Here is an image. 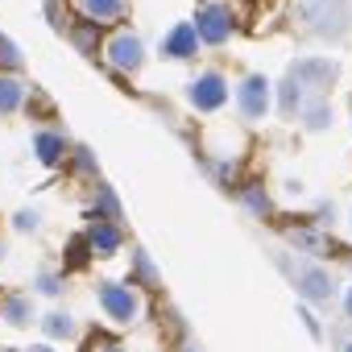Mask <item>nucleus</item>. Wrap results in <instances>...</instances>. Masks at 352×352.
I'll use <instances>...</instances> for the list:
<instances>
[{
	"label": "nucleus",
	"instance_id": "obj_22",
	"mask_svg": "<svg viewBox=\"0 0 352 352\" xmlns=\"http://www.w3.org/2000/svg\"><path fill=\"white\" fill-rule=\"evenodd\" d=\"M0 71H13V75L25 71V50H21L9 34H0Z\"/></svg>",
	"mask_w": 352,
	"mask_h": 352
},
{
	"label": "nucleus",
	"instance_id": "obj_8",
	"mask_svg": "<svg viewBox=\"0 0 352 352\" xmlns=\"http://www.w3.org/2000/svg\"><path fill=\"white\" fill-rule=\"evenodd\" d=\"M290 79L298 83L302 96H327V87L340 79V67L331 58H298L290 67Z\"/></svg>",
	"mask_w": 352,
	"mask_h": 352
},
{
	"label": "nucleus",
	"instance_id": "obj_7",
	"mask_svg": "<svg viewBox=\"0 0 352 352\" xmlns=\"http://www.w3.org/2000/svg\"><path fill=\"white\" fill-rule=\"evenodd\" d=\"M71 137L58 129V124H38L34 137H30V149H34V162L46 166V170H58L67 157H71Z\"/></svg>",
	"mask_w": 352,
	"mask_h": 352
},
{
	"label": "nucleus",
	"instance_id": "obj_26",
	"mask_svg": "<svg viewBox=\"0 0 352 352\" xmlns=\"http://www.w3.org/2000/svg\"><path fill=\"white\" fill-rule=\"evenodd\" d=\"M71 153H75V166H79L83 174H96V157H91L87 145H71Z\"/></svg>",
	"mask_w": 352,
	"mask_h": 352
},
{
	"label": "nucleus",
	"instance_id": "obj_28",
	"mask_svg": "<svg viewBox=\"0 0 352 352\" xmlns=\"http://www.w3.org/2000/svg\"><path fill=\"white\" fill-rule=\"evenodd\" d=\"M25 352H58V344H50V340H42V344H30Z\"/></svg>",
	"mask_w": 352,
	"mask_h": 352
},
{
	"label": "nucleus",
	"instance_id": "obj_21",
	"mask_svg": "<svg viewBox=\"0 0 352 352\" xmlns=\"http://www.w3.org/2000/svg\"><path fill=\"white\" fill-rule=\"evenodd\" d=\"M236 199H241V208H245V212H253V216H270V212H274L270 191H265V187H257V183L241 187V191H236Z\"/></svg>",
	"mask_w": 352,
	"mask_h": 352
},
{
	"label": "nucleus",
	"instance_id": "obj_14",
	"mask_svg": "<svg viewBox=\"0 0 352 352\" xmlns=\"http://www.w3.org/2000/svg\"><path fill=\"white\" fill-rule=\"evenodd\" d=\"M38 331H42L50 344H71V340H79V315L54 307V311L38 315Z\"/></svg>",
	"mask_w": 352,
	"mask_h": 352
},
{
	"label": "nucleus",
	"instance_id": "obj_17",
	"mask_svg": "<svg viewBox=\"0 0 352 352\" xmlns=\"http://www.w3.org/2000/svg\"><path fill=\"white\" fill-rule=\"evenodd\" d=\"M91 220H124V208H120V199H116V191L108 187V183H100L96 191H91Z\"/></svg>",
	"mask_w": 352,
	"mask_h": 352
},
{
	"label": "nucleus",
	"instance_id": "obj_24",
	"mask_svg": "<svg viewBox=\"0 0 352 352\" xmlns=\"http://www.w3.org/2000/svg\"><path fill=\"white\" fill-rule=\"evenodd\" d=\"M286 241H290L294 249H302V253H319V249H323V236H319V232H311V228H302V232H298V228H290V232H286Z\"/></svg>",
	"mask_w": 352,
	"mask_h": 352
},
{
	"label": "nucleus",
	"instance_id": "obj_10",
	"mask_svg": "<svg viewBox=\"0 0 352 352\" xmlns=\"http://www.w3.org/2000/svg\"><path fill=\"white\" fill-rule=\"evenodd\" d=\"M0 323L5 327H34L38 323V294L30 290H0Z\"/></svg>",
	"mask_w": 352,
	"mask_h": 352
},
{
	"label": "nucleus",
	"instance_id": "obj_20",
	"mask_svg": "<svg viewBox=\"0 0 352 352\" xmlns=\"http://www.w3.org/2000/svg\"><path fill=\"white\" fill-rule=\"evenodd\" d=\"M298 104H302V91H298V83L286 75V79L274 87V108H278L282 116H298Z\"/></svg>",
	"mask_w": 352,
	"mask_h": 352
},
{
	"label": "nucleus",
	"instance_id": "obj_9",
	"mask_svg": "<svg viewBox=\"0 0 352 352\" xmlns=\"http://www.w3.org/2000/svg\"><path fill=\"white\" fill-rule=\"evenodd\" d=\"M75 9L79 21L96 25V30H108V25H120L129 17V0H67Z\"/></svg>",
	"mask_w": 352,
	"mask_h": 352
},
{
	"label": "nucleus",
	"instance_id": "obj_13",
	"mask_svg": "<svg viewBox=\"0 0 352 352\" xmlns=\"http://www.w3.org/2000/svg\"><path fill=\"white\" fill-rule=\"evenodd\" d=\"M294 286H298V294H302L307 302H327L331 290H336V278H331L323 265L307 261L302 270H294Z\"/></svg>",
	"mask_w": 352,
	"mask_h": 352
},
{
	"label": "nucleus",
	"instance_id": "obj_11",
	"mask_svg": "<svg viewBox=\"0 0 352 352\" xmlns=\"http://www.w3.org/2000/svg\"><path fill=\"white\" fill-rule=\"evenodd\" d=\"M83 241H87V249H91V261L96 257H116L120 249H124V228L116 224V220H91L87 228H83Z\"/></svg>",
	"mask_w": 352,
	"mask_h": 352
},
{
	"label": "nucleus",
	"instance_id": "obj_4",
	"mask_svg": "<svg viewBox=\"0 0 352 352\" xmlns=\"http://www.w3.org/2000/svg\"><path fill=\"white\" fill-rule=\"evenodd\" d=\"M191 25L199 34V46H224L236 34V13H232V5H224V0H199Z\"/></svg>",
	"mask_w": 352,
	"mask_h": 352
},
{
	"label": "nucleus",
	"instance_id": "obj_2",
	"mask_svg": "<svg viewBox=\"0 0 352 352\" xmlns=\"http://www.w3.org/2000/svg\"><path fill=\"white\" fill-rule=\"evenodd\" d=\"M100 58L116 75H137L145 67V42H141L137 30H116L100 42Z\"/></svg>",
	"mask_w": 352,
	"mask_h": 352
},
{
	"label": "nucleus",
	"instance_id": "obj_30",
	"mask_svg": "<svg viewBox=\"0 0 352 352\" xmlns=\"http://www.w3.org/2000/svg\"><path fill=\"white\" fill-rule=\"evenodd\" d=\"M344 315H348V319H352V286H348V290H344Z\"/></svg>",
	"mask_w": 352,
	"mask_h": 352
},
{
	"label": "nucleus",
	"instance_id": "obj_29",
	"mask_svg": "<svg viewBox=\"0 0 352 352\" xmlns=\"http://www.w3.org/2000/svg\"><path fill=\"white\" fill-rule=\"evenodd\" d=\"M96 352H129V348H124V344H100Z\"/></svg>",
	"mask_w": 352,
	"mask_h": 352
},
{
	"label": "nucleus",
	"instance_id": "obj_34",
	"mask_svg": "<svg viewBox=\"0 0 352 352\" xmlns=\"http://www.w3.org/2000/svg\"><path fill=\"white\" fill-rule=\"evenodd\" d=\"M0 352H13V348H0Z\"/></svg>",
	"mask_w": 352,
	"mask_h": 352
},
{
	"label": "nucleus",
	"instance_id": "obj_32",
	"mask_svg": "<svg viewBox=\"0 0 352 352\" xmlns=\"http://www.w3.org/2000/svg\"><path fill=\"white\" fill-rule=\"evenodd\" d=\"M179 352H199V348H195V344H183V348H179Z\"/></svg>",
	"mask_w": 352,
	"mask_h": 352
},
{
	"label": "nucleus",
	"instance_id": "obj_16",
	"mask_svg": "<svg viewBox=\"0 0 352 352\" xmlns=\"http://www.w3.org/2000/svg\"><path fill=\"white\" fill-rule=\"evenodd\" d=\"M298 120H302L311 133H323V129L331 124V104H327V96H302Z\"/></svg>",
	"mask_w": 352,
	"mask_h": 352
},
{
	"label": "nucleus",
	"instance_id": "obj_12",
	"mask_svg": "<svg viewBox=\"0 0 352 352\" xmlns=\"http://www.w3.org/2000/svg\"><path fill=\"white\" fill-rule=\"evenodd\" d=\"M199 54V34L191 21H179V25H170L166 38H162V58H174V63H191Z\"/></svg>",
	"mask_w": 352,
	"mask_h": 352
},
{
	"label": "nucleus",
	"instance_id": "obj_1",
	"mask_svg": "<svg viewBox=\"0 0 352 352\" xmlns=\"http://www.w3.org/2000/svg\"><path fill=\"white\" fill-rule=\"evenodd\" d=\"M294 21L315 38H340L352 25V0H294Z\"/></svg>",
	"mask_w": 352,
	"mask_h": 352
},
{
	"label": "nucleus",
	"instance_id": "obj_19",
	"mask_svg": "<svg viewBox=\"0 0 352 352\" xmlns=\"http://www.w3.org/2000/svg\"><path fill=\"white\" fill-rule=\"evenodd\" d=\"M9 224H13V232H17V236H38V232L46 228V212L30 204V208H17V212L9 216Z\"/></svg>",
	"mask_w": 352,
	"mask_h": 352
},
{
	"label": "nucleus",
	"instance_id": "obj_23",
	"mask_svg": "<svg viewBox=\"0 0 352 352\" xmlns=\"http://www.w3.org/2000/svg\"><path fill=\"white\" fill-rule=\"evenodd\" d=\"M133 278H137V290H141V286H157V265L149 261L145 249L133 253Z\"/></svg>",
	"mask_w": 352,
	"mask_h": 352
},
{
	"label": "nucleus",
	"instance_id": "obj_15",
	"mask_svg": "<svg viewBox=\"0 0 352 352\" xmlns=\"http://www.w3.org/2000/svg\"><path fill=\"white\" fill-rule=\"evenodd\" d=\"M25 104H30V83L13 71H0V120L25 112Z\"/></svg>",
	"mask_w": 352,
	"mask_h": 352
},
{
	"label": "nucleus",
	"instance_id": "obj_25",
	"mask_svg": "<svg viewBox=\"0 0 352 352\" xmlns=\"http://www.w3.org/2000/svg\"><path fill=\"white\" fill-rule=\"evenodd\" d=\"M87 261H91V249H87V241L79 232L75 241H67V270H83Z\"/></svg>",
	"mask_w": 352,
	"mask_h": 352
},
{
	"label": "nucleus",
	"instance_id": "obj_33",
	"mask_svg": "<svg viewBox=\"0 0 352 352\" xmlns=\"http://www.w3.org/2000/svg\"><path fill=\"white\" fill-rule=\"evenodd\" d=\"M344 352H352V344H344Z\"/></svg>",
	"mask_w": 352,
	"mask_h": 352
},
{
	"label": "nucleus",
	"instance_id": "obj_3",
	"mask_svg": "<svg viewBox=\"0 0 352 352\" xmlns=\"http://www.w3.org/2000/svg\"><path fill=\"white\" fill-rule=\"evenodd\" d=\"M96 302H100L104 319L116 323V327H133L141 319V290L129 286V282H100L96 286Z\"/></svg>",
	"mask_w": 352,
	"mask_h": 352
},
{
	"label": "nucleus",
	"instance_id": "obj_6",
	"mask_svg": "<svg viewBox=\"0 0 352 352\" xmlns=\"http://www.w3.org/2000/svg\"><path fill=\"white\" fill-rule=\"evenodd\" d=\"M270 108H274V83L265 75H245L236 83V112H241V120L257 124V120L270 116Z\"/></svg>",
	"mask_w": 352,
	"mask_h": 352
},
{
	"label": "nucleus",
	"instance_id": "obj_5",
	"mask_svg": "<svg viewBox=\"0 0 352 352\" xmlns=\"http://www.w3.org/2000/svg\"><path fill=\"white\" fill-rule=\"evenodd\" d=\"M228 100H232V83H228L224 71H216V67L199 71V75L187 83V104H191L199 116H216Z\"/></svg>",
	"mask_w": 352,
	"mask_h": 352
},
{
	"label": "nucleus",
	"instance_id": "obj_31",
	"mask_svg": "<svg viewBox=\"0 0 352 352\" xmlns=\"http://www.w3.org/2000/svg\"><path fill=\"white\" fill-rule=\"evenodd\" d=\"M5 257H9V245H5V241H0V261H5Z\"/></svg>",
	"mask_w": 352,
	"mask_h": 352
},
{
	"label": "nucleus",
	"instance_id": "obj_18",
	"mask_svg": "<svg viewBox=\"0 0 352 352\" xmlns=\"http://www.w3.org/2000/svg\"><path fill=\"white\" fill-rule=\"evenodd\" d=\"M34 290H38L42 298H63V294H67V274H63L58 265H38V270H34Z\"/></svg>",
	"mask_w": 352,
	"mask_h": 352
},
{
	"label": "nucleus",
	"instance_id": "obj_27",
	"mask_svg": "<svg viewBox=\"0 0 352 352\" xmlns=\"http://www.w3.org/2000/svg\"><path fill=\"white\" fill-rule=\"evenodd\" d=\"M298 319H302V323H307V331H311V336H315V340H319V336H323V331H319V319H315V315H311V311H307V307H298Z\"/></svg>",
	"mask_w": 352,
	"mask_h": 352
}]
</instances>
